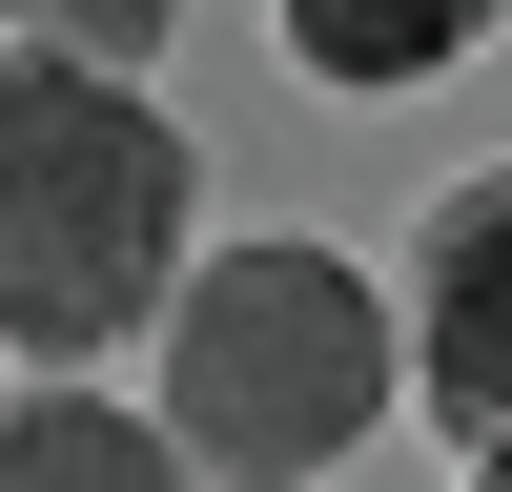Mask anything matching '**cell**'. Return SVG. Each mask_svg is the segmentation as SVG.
Listing matches in <instances>:
<instances>
[{
  "instance_id": "6da1fadb",
  "label": "cell",
  "mask_w": 512,
  "mask_h": 492,
  "mask_svg": "<svg viewBox=\"0 0 512 492\" xmlns=\"http://www.w3.org/2000/svg\"><path fill=\"white\" fill-rule=\"evenodd\" d=\"M164 308H185V123L123 62L0 41V349L62 390Z\"/></svg>"
},
{
  "instance_id": "7a4b0ae2",
  "label": "cell",
  "mask_w": 512,
  "mask_h": 492,
  "mask_svg": "<svg viewBox=\"0 0 512 492\" xmlns=\"http://www.w3.org/2000/svg\"><path fill=\"white\" fill-rule=\"evenodd\" d=\"M164 349V431H185V472L226 492H308L369 451V410H390V287L349 267V246L308 226H246L185 267V308L144 328Z\"/></svg>"
},
{
  "instance_id": "3957f363",
  "label": "cell",
  "mask_w": 512,
  "mask_h": 492,
  "mask_svg": "<svg viewBox=\"0 0 512 492\" xmlns=\"http://www.w3.org/2000/svg\"><path fill=\"white\" fill-rule=\"evenodd\" d=\"M410 390L472 451H512V164L431 185V226H410Z\"/></svg>"
},
{
  "instance_id": "277c9868",
  "label": "cell",
  "mask_w": 512,
  "mask_h": 492,
  "mask_svg": "<svg viewBox=\"0 0 512 492\" xmlns=\"http://www.w3.org/2000/svg\"><path fill=\"white\" fill-rule=\"evenodd\" d=\"M267 21H287V62H308V82H349V103H410V82H451V62H472L512 0H267Z\"/></svg>"
},
{
  "instance_id": "5b68a950",
  "label": "cell",
  "mask_w": 512,
  "mask_h": 492,
  "mask_svg": "<svg viewBox=\"0 0 512 492\" xmlns=\"http://www.w3.org/2000/svg\"><path fill=\"white\" fill-rule=\"evenodd\" d=\"M0 492H185V431H164V410H103L62 369V390L0 410Z\"/></svg>"
},
{
  "instance_id": "8992f818",
  "label": "cell",
  "mask_w": 512,
  "mask_h": 492,
  "mask_svg": "<svg viewBox=\"0 0 512 492\" xmlns=\"http://www.w3.org/2000/svg\"><path fill=\"white\" fill-rule=\"evenodd\" d=\"M164 21H185V0H0V41H62V62H123V82H144Z\"/></svg>"
},
{
  "instance_id": "52a82bcc",
  "label": "cell",
  "mask_w": 512,
  "mask_h": 492,
  "mask_svg": "<svg viewBox=\"0 0 512 492\" xmlns=\"http://www.w3.org/2000/svg\"><path fill=\"white\" fill-rule=\"evenodd\" d=\"M472 492H512V451H472Z\"/></svg>"
}]
</instances>
